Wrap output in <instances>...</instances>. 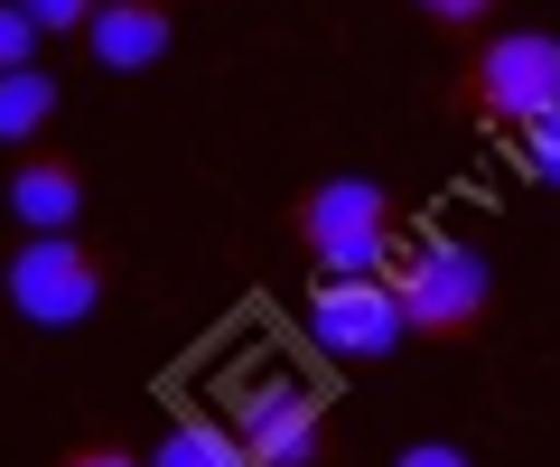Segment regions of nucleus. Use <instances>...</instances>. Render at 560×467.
Returning a JSON list of instances; mask_svg holds the SVG:
<instances>
[{
    "instance_id": "2",
    "label": "nucleus",
    "mask_w": 560,
    "mask_h": 467,
    "mask_svg": "<svg viewBox=\"0 0 560 467\" xmlns=\"http://www.w3.org/2000/svg\"><path fill=\"white\" fill-rule=\"evenodd\" d=\"M383 281H393V308L411 337H477L486 308H495V271L467 244H411Z\"/></svg>"
},
{
    "instance_id": "6",
    "label": "nucleus",
    "mask_w": 560,
    "mask_h": 467,
    "mask_svg": "<svg viewBox=\"0 0 560 467\" xmlns=\"http://www.w3.org/2000/svg\"><path fill=\"white\" fill-rule=\"evenodd\" d=\"M467 84H477L486 113H504V122H533L541 103H560V38H551V28H504V38L477 47Z\"/></svg>"
},
{
    "instance_id": "15",
    "label": "nucleus",
    "mask_w": 560,
    "mask_h": 467,
    "mask_svg": "<svg viewBox=\"0 0 560 467\" xmlns=\"http://www.w3.org/2000/svg\"><path fill=\"white\" fill-rule=\"evenodd\" d=\"M393 467H477V458H467L458 440H420V448H401Z\"/></svg>"
},
{
    "instance_id": "1",
    "label": "nucleus",
    "mask_w": 560,
    "mask_h": 467,
    "mask_svg": "<svg viewBox=\"0 0 560 467\" xmlns=\"http://www.w3.org/2000/svg\"><path fill=\"white\" fill-rule=\"evenodd\" d=\"M290 234L308 244V262H318L327 281H383L401 215H393V197H383L374 178H318L290 206Z\"/></svg>"
},
{
    "instance_id": "8",
    "label": "nucleus",
    "mask_w": 560,
    "mask_h": 467,
    "mask_svg": "<svg viewBox=\"0 0 560 467\" xmlns=\"http://www.w3.org/2000/svg\"><path fill=\"white\" fill-rule=\"evenodd\" d=\"M10 215H20L28 234H75V215H84V168H75V160H28V168H10Z\"/></svg>"
},
{
    "instance_id": "16",
    "label": "nucleus",
    "mask_w": 560,
    "mask_h": 467,
    "mask_svg": "<svg viewBox=\"0 0 560 467\" xmlns=\"http://www.w3.org/2000/svg\"><path fill=\"white\" fill-rule=\"evenodd\" d=\"M411 10H430L440 28H477L486 10H495V0H411Z\"/></svg>"
},
{
    "instance_id": "3",
    "label": "nucleus",
    "mask_w": 560,
    "mask_h": 467,
    "mask_svg": "<svg viewBox=\"0 0 560 467\" xmlns=\"http://www.w3.org/2000/svg\"><path fill=\"white\" fill-rule=\"evenodd\" d=\"M0 290H10V308H20L28 327H75V318L103 308L113 271H103V253L75 244V234H28V244L10 253V271H0Z\"/></svg>"
},
{
    "instance_id": "4",
    "label": "nucleus",
    "mask_w": 560,
    "mask_h": 467,
    "mask_svg": "<svg viewBox=\"0 0 560 467\" xmlns=\"http://www.w3.org/2000/svg\"><path fill=\"white\" fill-rule=\"evenodd\" d=\"M224 430L243 440L253 467H318L327 458V402L300 384V374H253Z\"/></svg>"
},
{
    "instance_id": "11",
    "label": "nucleus",
    "mask_w": 560,
    "mask_h": 467,
    "mask_svg": "<svg viewBox=\"0 0 560 467\" xmlns=\"http://www.w3.org/2000/svg\"><path fill=\"white\" fill-rule=\"evenodd\" d=\"M523 168H533L541 187H560V103H541L533 122H523Z\"/></svg>"
},
{
    "instance_id": "14",
    "label": "nucleus",
    "mask_w": 560,
    "mask_h": 467,
    "mask_svg": "<svg viewBox=\"0 0 560 467\" xmlns=\"http://www.w3.org/2000/svg\"><path fill=\"white\" fill-rule=\"evenodd\" d=\"M57 467H150L140 448H113V440H84V448H66Z\"/></svg>"
},
{
    "instance_id": "10",
    "label": "nucleus",
    "mask_w": 560,
    "mask_h": 467,
    "mask_svg": "<svg viewBox=\"0 0 560 467\" xmlns=\"http://www.w3.org/2000/svg\"><path fill=\"white\" fill-rule=\"evenodd\" d=\"M150 467H253L224 421H168V440L150 448Z\"/></svg>"
},
{
    "instance_id": "7",
    "label": "nucleus",
    "mask_w": 560,
    "mask_h": 467,
    "mask_svg": "<svg viewBox=\"0 0 560 467\" xmlns=\"http://www.w3.org/2000/svg\"><path fill=\"white\" fill-rule=\"evenodd\" d=\"M168 38H178L168 0H94V20H84V47H94V66H113V75L160 66Z\"/></svg>"
},
{
    "instance_id": "5",
    "label": "nucleus",
    "mask_w": 560,
    "mask_h": 467,
    "mask_svg": "<svg viewBox=\"0 0 560 467\" xmlns=\"http://www.w3.org/2000/svg\"><path fill=\"white\" fill-rule=\"evenodd\" d=\"M308 337L327 346V355H346V365H374V355H393L411 327H401L393 308V281H308Z\"/></svg>"
},
{
    "instance_id": "13",
    "label": "nucleus",
    "mask_w": 560,
    "mask_h": 467,
    "mask_svg": "<svg viewBox=\"0 0 560 467\" xmlns=\"http://www.w3.org/2000/svg\"><path fill=\"white\" fill-rule=\"evenodd\" d=\"M28 10V28H38V38H57V28H84L94 20V0H20Z\"/></svg>"
},
{
    "instance_id": "12",
    "label": "nucleus",
    "mask_w": 560,
    "mask_h": 467,
    "mask_svg": "<svg viewBox=\"0 0 560 467\" xmlns=\"http://www.w3.org/2000/svg\"><path fill=\"white\" fill-rule=\"evenodd\" d=\"M20 66H38V28L20 0H0V75H20Z\"/></svg>"
},
{
    "instance_id": "9",
    "label": "nucleus",
    "mask_w": 560,
    "mask_h": 467,
    "mask_svg": "<svg viewBox=\"0 0 560 467\" xmlns=\"http://www.w3.org/2000/svg\"><path fill=\"white\" fill-rule=\"evenodd\" d=\"M47 122H57V75H38V66H20V75H0V150L38 141Z\"/></svg>"
}]
</instances>
